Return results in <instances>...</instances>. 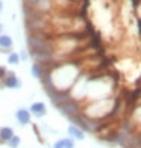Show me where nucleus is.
Returning <instances> with one entry per match:
<instances>
[{
    "label": "nucleus",
    "instance_id": "1",
    "mask_svg": "<svg viewBox=\"0 0 141 148\" xmlns=\"http://www.w3.org/2000/svg\"><path fill=\"white\" fill-rule=\"evenodd\" d=\"M80 77V66L75 62H55L49 73L50 83L58 91H70L75 82Z\"/></svg>",
    "mask_w": 141,
    "mask_h": 148
},
{
    "label": "nucleus",
    "instance_id": "2",
    "mask_svg": "<svg viewBox=\"0 0 141 148\" xmlns=\"http://www.w3.org/2000/svg\"><path fill=\"white\" fill-rule=\"evenodd\" d=\"M26 42H28L29 53L35 51V53H49V55H55V47H53L52 39L39 38V36H35V35H28Z\"/></svg>",
    "mask_w": 141,
    "mask_h": 148
},
{
    "label": "nucleus",
    "instance_id": "3",
    "mask_svg": "<svg viewBox=\"0 0 141 148\" xmlns=\"http://www.w3.org/2000/svg\"><path fill=\"white\" fill-rule=\"evenodd\" d=\"M58 110L70 119L71 116H75V115H77V113L82 112V104H80V101H77V100L70 97V98H67L65 101L58 107Z\"/></svg>",
    "mask_w": 141,
    "mask_h": 148
},
{
    "label": "nucleus",
    "instance_id": "4",
    "mask_svg": "<svg viewBox=\"0 0 141 148\" xmlns=\"http://www.w3.org/2000/svg\"><path fill=\"white\" fill-rule=\"evenodd\" d=\"M3 83V88H8V89H20L21 88V80L17 77V74L14 71H8L6 76L2 80Z\"/></svg>",
    "mask_w": 141,
    "mask_h": 148
},
{
    "label": "nucleus",
    "instance_id": "5",
    "mask_svg": "<svg viewBox=\"0 0 141 148\" xmlns=\"http://www.w3.org/2000/svg\"><path fill=\"white\" fill-rule=\"evenodd\" d=\"M30 118H32V115H30L29 109L20 107V109L15 110V119L18 121L20 125H28V124H30Z\"/></svg>",
    "mask_w": 141,
    "mask_h": 148
},
{
    "label": "nucleus",
    "instance_id": "6",
    "mask_svg": "<svg viewBox=\"0 0 141 148\" xmlns=\"http://www.w3.org/2000/svg\"><path fill=\"white\" fill-rule=\"evenodd\" d=\"M29 112H30V115L37 116V118H43V116H46V113H47V107H46V104L43 101H35V103L30 104Z\"/></svg>",
    "mask_w": 141,
    "mask_h": 148
},
{
    "label": "nucleus",
    "instance_id": "7",
    "mask_svg": "<svg viewBox=\"0 0 141 148\" xmlns=\"http://www.w3.org/2000/svg\"><path fill=\"white\" fill-rule=\"evenodd\" d=\"M14 41L9 35L6 33H0V53H11Z\"/></svg>",
    "mask_w": 141,
    "mask_h": 148
},
{
    "label": "nucleus",
    "instance_id": "8",
    "mask_svg": "<svg viewBox=\"0 0 141 148\" xmlns=\"http://www.w3.org/2000/svg\"><path fill=\"white\" fill-rule=\"evenodd\" d=\"M14 134L15 133H14V129H12V127H8V125L0 127V145L6 144Z\"/></svg>",
    "mask_w": 141,
    "mask_h": 148
},
{
    "label": "nucleus",
    "instance_id": "9",
    "mask_svg": "<svg viewBox=\"0 0 141 148\" xmlns=\"http://www.w3.org/2000/svg\"><path fill=\"white\" fill-rule=\"evenodd\" d=\"M67 132H68L70 138H73V139H79V140L85 139V132L82 129H79V127L75 125V124H70L68 129H67Z\"/></svg>",
    "mask_w": 141,
    "mask_h": 148
},
{
    "label": "nucleus",
    "instance_id": "10",
    "mask_svg": "<svg viewBox=\"0 0 141 148\" xmlns=\"http://www.w3.org/2000/svg\"><path fill=\"white\" fill-rule=\"evenodd\" d=\"M52 148H75V139L70 138V136L68 138H62V139L56 140Z\"/></svg>",
    "mask_w": 141,
    "mask_h": 148
},
{
    "label": "nucleus",
    "instance_id": "11",
    "mask_svg": "<svg viewBox=\"0 0 141 148\" xmlns=\"http://www.w3.org/2000/svg\"><path fill=\"white\" fill-rule=\"evenodd\" d=\"M21 60H20V55L17 51H11L8 53V64L9 65H18Z\"/></svg>",
    "mask_w": 141,
    "mask_h": 148
},
{
    "label": "nucleus",
    "instance_id": "12",
    "mask_svg": "<svg viewBox=\"0 0 141 148\" xmlns=\"http://www.w3.org/2000/svg\"><path fill=\"white\" fill-rule=\"evenodd\" d=\"M20 144H21V138L17 136V134H14V136H12L8 142H6V145H8L9 148H18Z\"/></svg>",
    "mask_w": 141,
    "mask_h": 148
},
{
    "label": "nucleus",
    "instance_id": "13",
    "mask_svg": "<svg viewBox=\"0 0 141 148\" xmlns=\"http://www.w3.org/2000/svg\"><path fill=\"white\" fill-rule=\"evenodd\" d=\"M32 129H33V132H35V134H37V139H38L39 142L43 144V142H44V139H43V136H41V132L38 130V125H35V124H33V125H32Z\"/></svg>",
    "mask_w": 141,
    "mask_h": 148
},
{
    "label": "nucleus",
    "instance_id": "14",
    "mask_svg": "<svg viewBox=\"0 0 141 148\" xmlns=\"http://www.w3.org/2000/svg\"><path fill=\"white\" fill-rule=\"evenodd\" d=\"M24 5H28V6H33V8H37V5L39 3V0H23Z\"/></svg>",
    "mask_w": 141,
    "mask_h": 148
},
{
    "label": "nucleus",
    "instance_id": "15",
    "mask_svg": "<svg viewBox=\"0 0 141 148\" xmlns=\"http://www.w3.org/2000/svg\"><path fill=\"white\" fill-rule=\"evenodd\" d=\"M18 55H20V60H26V59H28V51H21V53H18Z\"/></svg>",
    "mask_w": 141,
    "mask_h": 148
},
{
    "label": "nucleus",
    "instance_id": "16",
    "mask_svg": "<svg viewBox=\"0 0 141 148\" xmlns=\"http://www.w3.org/2000/svg\"><path fill=\"white\" fill-rule=\"evenodd\" d=\"M2 11H3V2L0 0V12H2Z\"/></svg>",
    "mask_w": 141,
    "mask_h": 148
},
{
    "label": "nucleus",
    "instance_id": "17",
    "mask_svg": "<svg viewBox=\"0 0 141 148\" xmlns=\"http://www.w3.org/2000/svg\"><path fill=\"white\" fill-rule=\"evenodd\" d=\"M0 33H3V24L0 23Z\"/></svg>",
    "mask_w": 141,
    "mask_h": 148
}]
</instances>
